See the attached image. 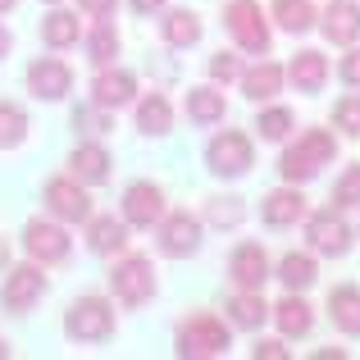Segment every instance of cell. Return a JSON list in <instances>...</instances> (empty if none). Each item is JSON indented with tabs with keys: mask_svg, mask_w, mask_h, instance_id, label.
Instances as JSON below:
<instances>
[{
	"mask_svg": "<svg viewBox=\"0 0 360 360\" xmlns=\"http://www.w3.org/2000/svg\"><path fill=\"white\" fill-rule=\"evenodd\" d=\"M333 155H338V141H333V132H324V128H310L306 137L297 141V146H288V150H283V160H278V174L288 178V183H310V178H315L324 165H333Z\"/></svg>",
	"mask_w": 360,
	"mask_h": 360,
	"instance_id": "cell-1",
	"label": "cell"
},
{
	"mask_svg": "<svg viewBox=\"0 0 360 360\" xmlns=\"http://www.w3.org/2000/svg\"><path fill=\"white\" fill-rule=\"evenodd\" d=\"M64 333H69L73 342H105V338L115 333V310L101 297H82V301H73L69 315H64Z\"/></svg>",
	"mask_w": 360,
	"mask_h": 360,
	"instance_id": "cell-2",
	"label": "cell"
},
{
	"mask_svg": "<svg viewBox=\"0 0 360 360\" xmlns=\"http://www.w3.org/2000/svg\"><path fill=\"white\" fill-rule=\"evenodd\" d=\"M110 288L123 306H141V301L155 297V269H150L146 255H123V260L110 269Z\"/></svg>",
	"mask_w": 360,
	"mask_h": 360,
	"instance_id": "cell-3",
	"label": "cell"
},
{
	"mask_svg": "<svg viewBox=\"0 0 360 360\" xmlns=\"http://www.w3.org/2000/svg\"><path fill=\"white\" fill-rule=\"evenodd\" d=\"M229 352V324L214 315H192L178 328V356H224Z\"/></svg>",
	"mask_w": 360,
	"mask_h": 360,
	"instance_id": "cell-4",
	"label": "cell"
},
{
	"mask_svg": "<svg viewBox=\"0 0 360 360\" xmlns=\"http://www.w3.org/2000/svg\"><path fill=\"white\" fill-rule=\"evenodd\" d=\"M224 23H229L233 41H238L242 51H251V55L269 51V23H264V9L255 5V0H233L229 14H224Z\"/></svg>",
	"mask_w": 360,
	"mask_h": 360,
	"instance_id": "cell-5",
	"label": "cell"
},
{
	"mask_svg": "<svg viewBox=\"0 0 360 360\" xmlns=\"http://www.w3.org/2000/svg\"><path fill=\"white\" fill-rule=\"evenodd\" d=\"M205 165L219 178H242L246 169H251V137L224 128L219 137H210V146H205Z\"/></svg>",
	"mask_w": 360,
	"mask_h": 360,
	"instance_id": "cell-6",
	"label": "cell"
},
{
	"mask_svg": "<svg viewBox=\"0 0 360 360\" xmlns=\"http://www.w3.org/2000/svg\"><path fill=\"white\" fill-rule=\"evenodd\" d=\"M46 205H51V214H60L64 224H87L91 219V201H87L78 178H51V183H46Z\"/></svg>",
	"mask_w": 360,
	"mask_h": 360,
	"instance_id": "cell-7",
	"label": "cell"
},
{
	"mask_svg": "<svg viewBox=\"0 0 360 360\" xmlns=\"http://www.w3.org/2000/svg\"><path fill=\"white\" fill-rule=\"evenodd\" d=\"M306 233H310V246H315L319 255H333V260H342V255L352 251V229H347V219H342V214H333V210L310 214Z\"/></svg>",
	"mask_w": 360,
	"mask_h": 360,
	"instance_id": "cell-8",
	"label": "cell"
},
{
	"mask_svg": "<svg viewBox=\"0 0 360 360\" xmlns=\"http://www.w3.org/2000/svg\"><path fill=\"white\" fill-rule=\"evenodd\" d=\"M160 251L174 255V260H183V255H196L201 251V219L187 210L169 214L165 224H160Z\"/></svg>",
	"mask_w": 360,
	"mask_h": 360,
	"instance_id": "cell-9",
	"label": "cell"
},
{
	"mask_svg": "<svg viewBox=\"0 0 360 360\" xmlns=\"http://www.w3.org/2000/svg\"><path fill=\"white\" fill-rule=\"evenodd\" d=\"M229 278L238 283V288H251V292L264 288V278H269V255H264L260 242L233 246V255H229Z\"/></svg>",
	"mask_w": 360,
	"mask_h": 360,
	"instance_id": "cell-10",
	"label": "cell"
},
{
	"mask_svg": "<svg viewBox=\"0 0 360 360\" xmlns=\"http://www.w3.org/2000/svg\"><path fill=\"white\" fill-rule=\"evenodd\" d=\"M160 214H165V192L155 183H132L123 192V224L150 229V224H160Z\"/></svg>",
	"mask_w": 360,
	"mask_h": 360,
	"instance_id": "cell-11",
	"label": "cell"
},
{
	"mask_svg": "<svg viewBox=\"0 0 360 360\" xmlns=\"http://www.w3.org/2000/svg\"><path fill=\"white\" fill-rule=\"evenodd\" d=\"M23 246L32 260L41 264H60L64 255H69V233L60 229V224H46V219H32L23 229Z\"/></svg>",
	"mask_w": 360,
	"mask_h": 360,
	"instance_id": "cell-12",
	"label": "cell"
},
{
	"mask_svg": "<svg viewBox=\"0 0 360 360\" xmlns=\"http://www.w3.org/2000/svg\"><path fill=\"white\" fill-rule=\"evenodd\" d=\"M27 87H32L37 101H64L73 87V69L64 60H37L27 69Z\"/></svg>",
	"mask_w": 360,
	"mask_h": 360,
	"instance_id": "cell-13",
	"label": "cell"
},
{
	"mask_svg": "<svg viewBox=\"0 0 360 360\" xmlns=\"http://www.w3.org/2000/svg\"><path fill=\"white\" fill-rule=\"evenodd\" d=\"M46 292V274L37 269V264H23V269L5 274V288H0V301H5V310H27L37 297Z\"/></svg>",
	"mask_w": 360,
	"mask_h": 360,
	"instance_id": "cell-14",
	"label": "cell"
},
{
	"mask_svg": "<svg viewBox=\"0 0 360 360\" xmlns=\"http://www.w3.org/2000/svg\"><path fill=\"white\" fill-rule=\"evenodd\" d=\"M324 37L333 46H356L360 41V5L356 0H328L324 5Z\"/></svg>",
	"mask_w": 360,
	"mask_h": 360,
	"instance_id": "cell-15",
	"label": "cell"
},
{
	"mask_svg": "<svg viewBox=\"0 0 360 360\" xmlns=\"http://www.w3.org/2000/svg\"><path fill=\"white\" fill-rule=\"evenodd\" d=\"M301 214H306V196L297 192V183L278 187V192H269L260 201V219L269 224V229H288V224H297Z\"/></svg>",
	"mask_w": 360,
	"mask_h": 360,
	"instance_id": "cell-16",
	"label": "cell"
},
{
	"mask_svg": "<svg viewBox=\"0 0 360 360\" xmlns=\"http://www.w3.org/2000/svg\"><path fill=\"white\" fill-rule=\"evenodd\" d=\"M288 78H292V87H297V91L315 96V91H324V82H328V60L319 51H297V55H292V64H288Z\"/></svg>",
	"mask_w": 360,
	"mask_h": 360,
	"instance_id": "cell-17",
	"label": "cell"
},
{
	"mask_svg": "<svg viewBox=\"0 0 360 360\" xmlns=\"http://www.w3.org/2000/svg\"><path fill=\"white\" fill-rule=\"evenodd\" d=\"M132 91H137V82H132V73H101L96 82H91V101H96L101 110H119V105H128L132 101Z\"/></svg>",
	"mask_w": 360,
	"mask_h": 360,
	"instance_id": "cell-18",
	"label": "cell"
},
{
	"mask_svg": "<svg viewBox=\"0 0 360 360\" xmlns=\"http://www.w3.org/2000/svg\"><path fill=\"white\" fill-rule=\"evenodd\" d=\"M87 246L96 255H110V251H123L128 246V224L115 219V214H101V219H87Z\"/></svg>",
	"mask_w": 360,
	"mask_h": 360,
	"instance_id": "cell-19",
	"label": "cell"
},
{
	"mask_svg": "<svg viewBox=\"0 0 360 360\" xmlns=\"http://www.w3.org/2000/svg\"><path fill=\"white\" fill-rule=\"evenodd\" d=\"M328 319L347 338H360V288H333L328 292Z\"/></svg>",
	"mask_w": 360,
	"mask_h": 360,
	"instance_id": "cell-20",
	"label": "cell"
},
{
	"mask_svg": "<svg viewBox=\"0 0 360 360\" xmlns=\"http://www.w3.org/2000/svg\"><path fill=\"white\" fill-rule=\"evenodd\" d=\"M283 78H288V73H283V69H278V64H274V60H260V64H255V69H246V73H242V91H246V96L255 101V105H260V101L278 96Z\"/></svg>",
	"mask_w": 360,
	"mask_h": 360,
	"instance_id": "cell-21",
	"label": "cell"
},
{
	"mask_svg": "<svg viewBox=\"0 0 360 360\" xmlns=\"http://www.w3.org/2000/svg\"><path fill=\"white\" fill-rule=\"evenodd\" d=\"M274 319H278V328H283V338H306L310 333V324H315V315H310V306L297 297V292H288V297L274 306Z\"/></svg>",
	"mask_w": 360,
	"mask_h": 360,
	"instance_id": "cell-22",
	"label": "cell"
},
{
	"mask_svg": "<svg viewBox=\"0 0 360 360\" xmlns=\"http://www.w3.org/2000/svg\"><path fill=\"white\" fill-rule=\"evenodd\" d=\"M224 115H229L224 91H214V87H192V91H187V119H192V123L210 128V123H219Z\"/></svg>",
	"mask_w": 360,
	"mask_h": 360,
	"instance_id": "cell-23",
	"label": "cell"
},
{
	"mask_svg": "<svg viewBox=\"0 0 360 360\" xmlns=\"http://www.w3.org/2000/svg\"><path fill=\"white\" fill-rule=\"evenodd\" d=\"M69 169H73V178L78 183H105L110 178V155H105V146H78L73 150V160H69Z\"/></svg>",
	"mask_w": 360,
	"mask_h": 360,
	"instance_id": "cell-24",
	"label": "cell"
},
{
	"mask_svg": "<svg viewBox=\"0 0 360 360\" xmlns=\"http://www.w3.org/2000/svg\"><path fill=\"white\" fill-rule=\"evenodd\" d=\"M229 319H233L238 328H260L264 319H269V306H264V297H260V292L242 288L238 297L229 301Z\"/></svg>",
	"mask_w": 360,
	"mask_h": 360,
	"instance_id": "cell-25",
	"label": "cell"
},
{
	"mask_svg": "<svg viewBox=\"0 0 360 360\" xmlns=\"http://www.w3.org/2000/svg\"><path fill=\"white\" fill-rule=\"evenodd\" d=\"M78 14H69V9H55L51 18H41V41L51 46V51H64V46L78 41Z\"/></svg>",
	"mask_w": 360,
	"mask_h": 360,
	"instance_id": "cell-26",
	"label": "cell"
},
{
	"mask_svg": "<svg viewBox=\"0 0 360 360\" xmlns=\"http://www.w3.org/2000/svg\"><path fill=\"white\" fill-rule=\"evenodd\" d=\"M274 18L283 32H310L315 27V0H274Z\"/></svg>",
	"mask_w": 360,
	"mask_h": 360,
	"instance_id": "cell-27",
	"label": "cell"
},
{
	"mask_svg": "<svg viewBox=\"0 0 360 360\" xmlns=\"http://www.w3.org/2000/svg\"><path fill=\"white\" fill-rule=\"evenodd\" d=\"M137 128L146 132V137H165L169 128H174V110H169L165 96H146L137 105Z\"/></svg>",
	"mask_w": 360,
	"mask_h": 360,
	"instance_id": "cell-28",
	"label": "cell"
},
{
	"mask_svg": "<svg viewBox=\"0 0 360 360\" xmlns=\"http://www.w3.org/2000/svg\"><path fill=\"white\" fill-rule=\"evenodd\" d=\"M315 260H310V255H301V251H288L278 260V278L288 283V292H306L310 283H315Z\"/></svg>",
	"mask_w": 360,
	"mask_h": 360,
	"instance_id": "cell-29",
	"label": "cell"
},
{
	"mask_svg": "<svg viewBox=\"0 0 360 360\" xmlns=\"http://www.w3.org/2000/svg\"><path fill=\"white\" fill-rule=\"evenodd\" d=\"M165 41L169 46H196L201 41V18L192 9H169L165 18Z\"/></svg>",
	"mask_w": 360,
	"mask_h": 360,
	"instance_id": "cell-30",
	"label": "cell"
},
{
	"mask_svg": "<svg viewBox=\"0 0 360 360\" xmlns=\"http://www.w3.org/2000/svg\"><path fill=\"white\" fill-rule=\"evenodd\" d=\"M115 55H119V27L110 23V18H101L96 32L87 37V60L91 64H110Z\"/></svg>",
	"mask_w": 360,
	"mask_h": 360,
	"instance_id": "cell-31",
	"label": "cell"
},
{
	"mask_svg": "<svg viewBox=\"0 0 360 360\" xmlns=\"http://www.w3.org/2000/svg\"><path fill=\"white\" fill-rule=\"evenodd\" d=\"M27 137V115L14 101H0V150H14Z\"/></svg>",
	"mask_w": 360,
	"mask_h": 360,
	"instance_id": "cell-32",
	"label": "cell"
},
{
	"mask_svg": "<svg viewBox=\"0 0 360 360\" xmlns=\"http://www.w3.org/2000/svg\"><path fill=\"white\" fill-rule=\"evenodd\" d=\"M333 205H338V210L360 205V165H347L342 169V178H338V187H333Z\"/></svg>",
	"mask_w": 360,
	"mask_h": 360,
	"instance_id": "cell-33",
	"label": "cell"
},
{
	"mask_svg": "<svg viewBox=\"0 0 360 360\" xmlns=\"http://www.w3.org/2000/svg\"><path fill=\"white\" fill-rule=\"evenodd\" d=\"M255 128H260L264 141H283V137L292 132V110H264Z\"/></svg>",
	"mask_w": 360,
	"mask_h": 360,
	"instance_id": "cell-34",
	"label": "cell"
},
{
	"mask_svg": "<svg viewBox=\"0 0 360 360\" xmlns=\"http://www.w3.org/2000/svg\"><path fill=\"white\" fill-rule=\"evenodd\" d=\"M333 123L347 132V137H360V96H342V101H338Z\"/></svg>",
	"mask_w": 360,
	"mask_h": 360,
	"instance_id": "cell-35",
	"label": "cell"
},
{
	"mask_svg": "<svg viewBox=\"0 0 360 360\" xmlns=\"http://www.w3.org/2000/svg\"><path fill=\"white\" fill-rule=\"evenodd\" d=\"M238 73H242V64H238V55H214V60H210V78L214 82H229V78H238Z\"/></svg>",
	"mask_w": 360,
	"mask_h": 360,
	"instance_id": "cell-36",
	"label": "cell"
},
{
	"mask_svg": "<svg viewBox=\"0 0 360 360\" xmlns=\"http://www.w3.org/2000/svg\"><path fill=\"white\" fill-rule=\"evenodd\" d=\"M210 219H214V224H238V219H242L238 196H219V201L210 205Z\"/></svg>",
	"mask_w": 360,
	"mask_h": 360,
	"instance_id": "cell-37",
	"label": "cell"
},
{
	"mask_svg": "<svg viewBox=\"0 0 360 360\" xmlns=\"http://www.w3.org/2000/svg\"><path fill=\"white\" fill-rule=\"evenodd\" d=\"M338 78H342L347 87H356V91H360V51L342 55V64H338Z\"/></svg>",
	"mask_w": 360,
	"mask_h": 360,
	"instance_id": "cell-38",
	"label": "cell"
},
{
	"mask_svg": "<svg viewBox=\"0 0 360 360\" xmlns=\"http://www.w3.org/2000/svg\"><path fill=\"white\" fill-rule=\"evenodd\" d=\"M73 123H82V132H105V119L91 110H73Z\"/></svg>",
	"mask_w": 360,
	"mask_h": 360,
	"instance_id": "cell-39",
	"label": "cell"
},
{
	"mask_svg": "<svg viewBox=\"0 0 360 360\" xmlns=\"http://www.w3.org/2000/svg\"><path fill=\"white\" fill-rule=\"evenodd\" d=\"M78 5L87 9L91 18H110V14H115V0H78Z\"/></svg>",
	"mask_w": 360,
	"mask_h": 360,
	"instance_id": "cell-40",
	"label": "cell"
},
{
	"mask_svg": "<svg viewBox=\"0 0 360 360\" xmlns=\"http://www.w3.org/2000/svg\"><path fill=\"white\" fill-rule=\"evenodd\" d=\"M255 360H288V347L283 342H260L255 347Z\"/></svg>",
	"mask_w": 360,
	"mask_h": 360,
	"instance_id": "cell-41",
	"label": "cell"
},
{
	"mask_svg": "<svg viewBox=\"0 0 360 360\" xmlns=\"http://www.w3.org/2000/svg\"><path fill=\"white\" fill-rule=\"evenodd\" d=\"M132 9L137 14H155V9H165V0H132Z\"/></svg>",
	"mask_w": 360,
	"mask_h": 360,
	"instance_id": "cell-42",
	"label": "cell"
},
{
	"mask_svg": "<svg viewBox=\"0 0 360 360\" xmlns=\"http://www.w3.org/2000/svg\"><path fill=\"white\" fill-rule=\"evenodd\" d=\"M9 46H14V37H9L5 23H0V55H9Z\"/></svg>",
	"mask_w": 360,
	"mask_h": 360,
	"instance_id": "cell-43",
	"label": "cell"
},
{
	"mask_svg": "<svg viewBox=\"0 0 360 360\" xmlns=\"http://www.w3.org/2000/svg\"><path fill=\"white\" fill-rule=\"evenodd\" d=\"M5 260H9V246H5V238H0V269H5Z\"/></svg>",
	"mask_w": 360,
	"mask_h": 360,
	"instance_id": "cell-44",
	"label": "cell"
},
{
	"mask_svg": "<svg viewBox=\"0 0 360 360\" xmlns=\"http://www.w3.org/2000/svg\"><path fill=\"white\" fill-rule=\"evenodd\" d=\"M18 5V0H0V14H5V9H14Z\"/></svg>",
	"mask_w": 360,
	"mask_h": 360,
	"instance_id": "cell-45",
	"label": "cell"
},
{
	"mask_svg": "<svg viewBox=\"0 0 360 360\" xmlns=\"http://www.w3.org/2000/svg\"><path fill=\"white\" fill-rule=\"evenodd\" d=\"M46 5H60V0H46Z\"/></svg>",
	"mask_w": 360,
	"mask_h": 360,
	"instance_id": "cell-46",
	"label": "cell"
},
{
	"mask_svg": "<svg viewBox=\"0 0 360 360\" xmlns=\"http://www.w3.org/2000/svg\"><path fill=\"white\" fill-rule=\"evenodd\" d=\"M0 356H5V347H0Z\"/></svg>",
	"mask_w": 360,
	"mask_h": 360,
	"instance_id": "cell-47",
	"label": "cell"
}]
</instances>
